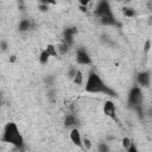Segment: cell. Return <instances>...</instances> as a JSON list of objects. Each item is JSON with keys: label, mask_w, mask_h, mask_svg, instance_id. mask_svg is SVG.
<instances>
[{"label": "cell", "mask_w": 152, "mask_h": 152, "mask_svg": "<svg viewBox=\"0 0 152 152\" xmlns=\"http://www.w3.org/2000/svg\"><path fill=\"white\" fill-rule=\"evenodd\" d=\"M86 91L87 93H91V94H99V93H103L107 94L109 96H114L115 93L112 91L110 89L107 88V86L103 83V81L101 80V77L96 74V72H90L87 82H86Z\"/></svg>", "instance_id": "cell-1"}, {"label": "cell", "mask_w": 152, "mask_h": 152, "mask_svg": "<svg viewBox=\"0 0 152 152\" xmlns=\"http://www.w3.org/2000/svg\"><path fill=\"white\" fill-rule=\"evenodd\" d=\"M2 141L8 142L11 145H14L17 147H20L24 142L23 137L14 122H8L5 128H4V134H2Z\"/></svg>", "instance_id": "cell-2"}, {"label": "cell", "mask_w": 152, "mask_h": 152, "mask_svg": "<svg viewBox=\"0 0 152 152\" xmlns=\"http://www.w3.org/2000/svg\"><path fill=\"white\" fill-rule=\"evenodd\" d=\"M96 14L99 15L103 25H116L114 15L110 11V6L106 0H102L96 7Z\"/></svg>", "instance_id": "cell-3"}, {"label": "cell", "mask_w": 152, "mask_h": 152, "mask_svg": "<svg viewBox=\"0 0 152 152\" xmlns=\"http://www.w3.org/2000/svg\"><path fill=\"white\" fill-rule=\"evenodd\" d=\"M128 103L135 110L141 113V108H142V93H141L140 88L134 87V88L131 89L129 95H128Z\"/></svg>", "instance_id": "cell-4"}, {"label": "cell", "mask_w": 152, "mask_h": 152, "mask_svg": "<svg viewBox=\"0 0 152 152\" xmlns=\"http://www.w3.org/2000/svg\"><path fill=\"white\" fill-rule=\"evenodd\" d=\"M76 61H77L78 64H83V65H87V64L91 63V58H90V56L88 55V52L84 49H78L77 50Z\"/></svg>", "instance_id": "cell-5"}, {"label": "cell", "mask_w": 152, "mask_h": 152, "mask_svg": "<svg viewBox=\"0 0 152 152\" xmlns=\"http://www.w3.org/2000/svg\"><path fill=\"white\" fill-rule=\"evenodd\" d=\"M103 112L107 116L112 118V119H116V109H115V104L112 101H106L104 106H103Z\"/></svg>", "instance_id": "cell-6"}, {"label": "cell", "mask_w": 152, "mask_h": 152, "mask_svg": "<svg viewBox=\"0 0 152 152\" xmlns=\"http://www.w3.org/2000/svg\"><path fill=\"white\" fill-rule=\"evenodd\" d=\"M70 139H71V141H72L75 145L82 147V139H81L80 132H78L76 128H74V129L71 131V133H70Z\"/></svg>", "instance_id": "cell-7"}, {"label": "cell", "mask_w": 152, "mask_h": 152, "mask_svg": "<svg viewBox=\"0 0 152 152\" xmlns=\"http://www.w3.org/2000/svg\"><path fill=\"white\" fill-rule=\"evenodd\" d=\"M138 82L142 87H148L150 86V74L148 72H140L138 76Z\"/></svg>", "instance_id": "cell-8"}, {"label": "cell", "mask_w": 152, "mask_h": 152, "mask_svg": "<svg viewBox=\"0 0 152 152\" xmlns=\"http://www.w3.org/2000/svg\"><path fill=\"white\" fill-rule=\"evenodd\" d=\"M76 118L74 116V115H68L66 116V119H65V121H64V125L66 126V127H71V126H74L75 124H76Z\"/></svg>", "instance_id": "cell-9"}, {"label": "cell", "mask_w": 152, "mask_h": 152, "mask_svg": "<svg viewBox=\"0 0 152 152\" xmlns=\"http://www.w3.org/2000/svg\"><path fill=\"white\" fill-rule=\"evenodd\" d=\"M82 81H83V74L80 70H76V74L74 76V82L76 84H82Z\"/></svg>", "instance_id": "cell-10"}, {"label": "cell", "mask_w": 152, "mask_h": 152, "mask_svg": "<svg viewBox=\"0 0 152 152\" xmlns=\"http://www.w3.org/2000/svg\"><path fill=\"white\" fill-rule=\"evenodd\" d=\"M45 50H46V52L49 53L50 57H57V50L53 45H48Z\"/></svg>", "instance_id": "cell-11"}, {"label": "cell", "mask_w": 152, "mask_h": 152, "mask_svg": "<svg viewBox=\"0 0 152 152\" xmlns=\"http://www.w3.org/2000/svg\"><path fill=\"white\" fill-rule=\"evenodd\" d=\"M49 58H50V56H49V53L46 52V50H43L42 53H40V57H39L40 63H42V64H45V63L49 61Z\"/></svg>", "instance_id": "cell-12"}, {"label": "cell", "mask_w": 152, "mask_h": 152, "mask_svg": "<svg viewBox=\"0 0 152 152\" xmlns=\"http://www.w3.org/2000/svg\"><path fill=\"white\" fill-rule=\"evenodd\" d=\"M30 28V21L28 20H21L19 24V30L20 31H27Z\"/></svg>", "instance_id": "cell-13"}, {"label": "cell", "mask_w": 152, "mask_h": 152, "mask_svg": "<svg viewBox=\"0 0 152 152\" xmlns=\"http://www.w3.org/2000/svg\"><path fill=\"white\" fill-rule=\"evenodd\" d=\"M122 13H124V15L127 17V18H132V17L135 15V12H134L132 8H127V7H125V8L122 10Z\"/></svg>", "instance_id": "cell-14"}, {"label": "cell", "mask_w": 152, "mask_h": 152, "mask_svg": "<svg viewBox=\"0 0 152 152\" xmlns=\"http://www.w3.org/2000/svg\"><path fill=\"white\" fill-rule=\"evenodd\" d=\"M68 49H69V46L65 44V43H62L61 45H59V48H58V50L62 52V53H64V52H66L68 51Z\"/></svg>", "instance_id": "cell-15"}, {"label": "cell", "mask_w": 152, "mask_h": 152, "mask_svg": "<svg viewBox=\"0 0 152 152\" xmlns=\"http://www.w3.org/2000/svg\"><path fill=\"white\" fill-rule=\"evenodd\" d=\"M131 144H132V142L129 141V139H128V138H124V139H122V145H124V147H125V148H128V146H129Z\"/></svg>", "instance_id": "cell-16"}, {"label": "cell", "mask_w": 152, "mask_h": 152, "mask_svg": "<svg viewBox=\"0 0 152 152\" xmlns=\"http://www.w3.org/2000/svg\"><path fill=\"white\" fill-rule=\"evenodd\" d=\"M40 2L43 5H53V4H56L55 0H40Z\"/></svg>", "instance_id": "cell-17"}, {"label": "cell", "mask_w": 152, "mask_h": 152, "mask_svg": "<svg viewBox=\"0 0 152 152\" xmlns=\"http://www.w3.org/2000/svg\"><path fill=\"white\" fill-rule=\"evenodd\" d=\"M83 145H84V148H87V150H89V148L91 147V144H90V141H89L88 139H84Z\"/></svg>", "instance_id": "cell-18"}, {"label": "cell", "mask_w": 152, "mask_h": 152, "mask_svg": "<svg viewBox=\"0 0 152 152\" xmlns=\"http://www.w3.org/2000/svg\"><path fill=\"white\" fill-rule=\"evenodd\" d=\"M78 2H80L82 6H87V5L90 2V0H78Z\"/></svg>", "instance_id": "cell-19"}, {"label": "cell", "mask_w": 152, "mask_h": 152, "mask_svg": "<svg viewBox=\"0 0 152 152\" xmlns=\"http://www.w3.org/2000/svg\"><path fill=\"white\" fill-rule=\"evenodd\" d=\"M75 74H76V70L72 68V69H70V71H69V75H70V77H74L75 76Z\"/></svg>", "instance_id": "cell-20"}, {"label": "cell", "mask_w": 152, "mask_h": 152, "mask_svg": "<svg viewBox=\"0 0 152 152\" xmlns=\"http://www.w3.org/2000/svg\"><path fill=\"white\" fill-rule=\"evenodd\" d=\"M148 50H150V40H147V42H146V44H145V51L147 52Z\"/></svg>", "instance_id": "cell-21"}, {"label": "cell", "mask_w": 152, "mask_h": 152, "mask_svg": "<svg viewBox=\"0 0 152 152\" xmlns=\"http://www.w3.org/2000/svg\"><path fill=\"white\" fill-rule=\"evenodd\" d=\"M100 150H101V151H108V147H107L106 145H101V146H100Z\"/></svg>", "instance_id": "cell-22"}, {"label": "cell", "mask_w": 152, "mask_h": 152, "mask_svg": "<svg viewBox=\"0 0 152 152\" xmlns=\"http://www.w3.org/2000/svg\"><path fill=\"white\" fill-rule=\"evenodd\" d=\"M0 106H1V100H0Z\"/></svg>", "instance_id": "cell-23"}]
</instances>
